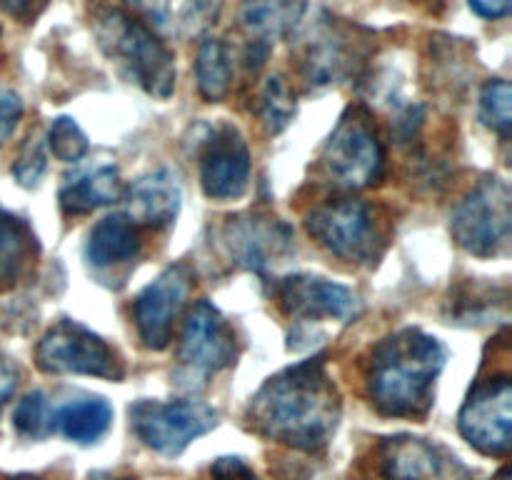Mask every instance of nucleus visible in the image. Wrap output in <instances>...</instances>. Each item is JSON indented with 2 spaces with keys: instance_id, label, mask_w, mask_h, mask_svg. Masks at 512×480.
<instances>
[{
  "instance_id": "nucleus-1",
  "label": "nucleus",
  "mask_w": 512,
  "mask_h": 480,
  "mask_svg": "<svg viewBox=\"0 0 512 480\" xmlns=\"http://www.w3.org/2000/svg\"><path fill=\"white\" fill-rule=\"evenodd\" d=\"M248 423L263 438L303 453H323L343 415L338 385L323 358L303 360L268 378L250 398Z\"/></svg>"
},
{
  "instance_id": "nucleus-2",
  "label": "nucleus",
  "mask_w": 512,
  "mask_h": 480,
  "mask_svg": "<svg viewBox=\"0 0 512 480\" xmlns=\"http://www.w3.org/2000/svg\"><path fill=\"white\" fill-rule=\"evenodd\" d=\"M445 358L443 343L418 328H403L380 340L365 368L373 408L388 418H423L435 403V380Z\"/></svg>"
},
{
  "instance_id": "nucleus-3",
  "label": "nucleus",
  "mask_w": 512,
  "mask_h": 480,
  "mask_svg": "<svg viewBox=\"0 0 512 480\" xmlns=\"http://www.w3.org/2000/svg\"><path fill=\"white\" fill-rule=\"evenodd\" d=\"M93 33L108 55L135 85L158 100L175 90V55L143 20L118 5H100L93 13Z\"/></svg>"
},
{
  "instance_id": "nucleus-4",
  "label": "nucleus",
  "mask_w": 512,
  "mask_h": 480,
  "mask_svg": "<svg viewBox=\"0 0 512 480\" xmlns=\"http://www.w3.org/2000/svg\"><path fill=\"white\" fill-rule=\"evenodd\" d=\"M310 238L345 263L373 265L388 245V223L378 205L338 198L318 205L305 218Z\"/></svg>"
},
{
  "instance_id": "nucleus-5",
  "label": "nucleus",
  "mask_w": 512,
  "mask_h": 480,
  "mask_svg": "<svg viewBox=\"0 0 512 480\" xmlns=\"http://www.w3.org/2000/svg\"><path fill=\"white\" fill-rule=\"evenodd\" d=\"M325 175L343 190H365L380 183L385 173V148L373 115L360 105H350L340 115L320 153Z\"/></svg>"
},
{
  "instance_id": "nucleus-6",
  "label": "nucleus",
  "mask_w": 512,
  "mask_h": 480,
  "mask_svg": "<svg viewBox=\"0 0 512 480\" xmlns=\"http://www.w3.org/2000/svg\"><path fill=\"white\" fill-rule=\"evenodd\" d=\"M455 243L478 258H495L510 248L512 193L500 178H483L453 210Z\"/></svg>"
},
{
  "instance_id": "nucleus-7",
  "label": "nucleus",
  "mask_w": 512,
  "mask_h": 480,
  "mask_svg": "<svg viewBox=\"0 0 512 480\" xmlns=\"http://www.w3.org/2000/svg\"><path fill=\"white\" fill-rule=\"evenodd\" d=\"M35 365L53 375H93L103 380H123L125 365L118 350L98 333L75 320H58L40 338L35 348Z\"/></svg>"
},
{
  "instance_id": "nucleus-8",
  "label": "nucleus",
  "mask_w": 512,
  "mask_h": 480,
  "mask_svg": "<svg viewBox=\"0 0 512 480\" xmlns=\"http://www.w3.org/2000/svg\"><path fill=\"white\" fill-rule=\"evenodd\" d=\"M130 428L160 455H180L193 440L218 425V410L203 400H138L130 405Z\"/></svg>"
},
{
  "instance_id": "nucleus-9",
  "label": "nucleus",
  "mask_w": 512,
  "mask_h": 480,
  "mask_svg": "<svg viewBox=\"0 0 512 480\" xmlns=\"http://www.w3.org/2000/svg\"><path fill=\"white\" fill-rule=\"evenodd\" d=\"M460 435L483 455L505 458L512 448V383L508 375L478 380L458 415Z\"/></svg>"
},
{
  "instance_id": "nucleus-10",
  "label": "nucleus",
  "mask_w": 512,
  "mask_h": 480,
  "mask_svg": "<svg viewBox=\"0 0 512 480\" xmlns=\"http://www.w3.org/2000/svg\"><path fill=\"white\" fill-rule=\"evenodd\" d=\"M238 358V340L233 325L210 300H198L185 315L180 330L178 360L188 378H210L230 368Z\"/></svg>"
},
{
  "instance_id": "nucleus-11",
  "label": "nucleus",
  "mask_w": 512,
  "mask_h": 480,
  "mask_svg": "<svg viewBox=\"0 0 512 480\" xmlns=\"http://www.w3.org/2000/svg\"><path fill=\"white\" fill-rule=\"evenodd\" d=\"M375 458L380 480H473V470L453 450L418 435L383 438Z\"/></svg>"
},
{
  "instance_id": "nucleus-12",
  "label": "nucleus",
  "mask_w": 512,
  "mask_h": 480,
  "mask_svg": "<svg viewBox=\"0 0 512 480\" xmlns=\"http://www.w3.org/2000/svg\"><path fill=\"white\" fill-rule=\"evenodd\" d=\"M358 25L323 18L308 30L300 48L298 68L310 85L340 83L365 58V38Z\"/></svg>"
},
{
  "instance_id": "nucleus-13",
  "label": "nucleus",
  "mask_w": 512,
  "mask_h": 480,
  "mask_svg": "<svg viewBox=\"0 0 512 480\" xmlns=\"http://www.w3.org/2000/svg\"><path fill=\"white\" fill-rule=\"evenodd\" d=\"M193 268L185 263L168 265L150 280L133 300V320L140 343L148 350H165L173 335L175 318L193 290Z\"/></svg>"
},
{
  "instance_id": "nucleus-14",
  "label": "nucleus",
  "mask_w": 512,
  "mask_h": 480,
  "mask_svg": "<svg viewBox=\"0 0 512 480\" xmlns=\"http://www.w3.org/2000/svg\"><path fill=\"white\" fill-rule=\"evenodd\" d=\"M220 240L238 268L255 273L283 263L285 255L293 250V230L268 213H243L228 218L220 230Z\"/></svg>"
},
{
  "instance_id": "nucleus-15",
  "label": "nucleus",
  "mask_w": 512,
  "mask_h": 480,
  "mask_svg": "<svg viewBox=\"0 0 512 480\" xmlns=\"http://www.w3.org/2000/svg\"><path fill=\"white\" fill-rule=\"evenodd\" d=\"M275 303L293 320H340L350 323L360 313V298L345 285L315 275L280 278L273 288Z\"/></svg>"
},
{
  "instance_id": "nucleus-16",
  "label": "nucleus",
  "mask_w": 512,
  "mask_h": 480,
  "mask_svg": "<svg viewBox=\"0 0 512 480\" xmlns=\"http://www.w3.org/2000/svg\"><path fill=\"white\" fill-rule=\"evenodd\" d=\"M250 150L235 125L223 123L208 135L200 155V185L210 200H235L248 190Z\"/></svg>"
},
{
  "instance_id": "nucleus-17",
  "label": "nucleus",
  "mask_w": 512,
  "mask_h": 480,
  "mask_svg": "<svg viewBox=\"0 0 512 480\" xmlns=\"http://www.w3.org/2000/svg\"><path fill=\"white\" fill-rule=\"evenodd\" d=\"M305 0H245L240 5L238 23L248 38V68L258 70L268 58L275 40L293 35L303 20Z\"/></svg>"
},
{
  "instance_id": "nucleus-18",
  "label": "nucleus",
  "mask_w": 512,
  "mask_h": 480,
  "mask_svg": "<svg viewBox=\"0 0 512 480\" xmlns=\"http://www.w3.org/2000/svg\"><path fill=\"white\" fill-rule=\"evenodd\" d=\"M123 198L128 200L130 218L135 223L160 230L175 223L183 195H180V185L170 170H155V173L135 180Z\"/></svg>"
},
{
  "instance_id": "nucleus-19",
  "label": "nucleus",
  "mask_w": 512,
  "mask_h": 480,
  "mask_svg": "<svg viewBox=\"0 0 512 480\" xmlns=\"http://www.w3.org/2000/svg\"><path fill=\"white\" fill-rule=\"evenodd\" d=\"M125 188L120 173L115 165H100V168L80 173L75 178H68V183L60 188V210L68 218L88 215L93 210L113 205L123 200Z\"/></svg>"
},
{
  "instance_id": "nucleus-20",
  "label": "nucleus",
  "mask_w": 512,
  "mask_h": 480,
  "mask_svg": "<svg viewBox=\"0 0 512 480\" xmlns=\"http://www.w3.org/2000/svg\"><path fill=\"white\" fill-rule=\"evenodd\" d=\"M143 250L140 225L130 215L115 213L98 220L88 235L85 255L95 268H110V265L130 263Z\"/></svg>"
},
{
  "instance_id": "nucleus-21",
  "label": "nucleus",
  "mask_w": 512,
  "mask_h": 480,
  "mask_svg": "<svg viewBox=\"0 0 512 480\" xmlns=\"http://www.w3.org/2000/svg\"><path fill=\"white\" fill-rule=\"evenodd\" d=\"M38 238L23 218L0 208V293L13 290L33 270Z\"/></svg>"
},
{
  "instance_id": "nucleus-22",
  "label": "nucleus",
  "mask_w": 512,
  "mask_h": 480,
  "mask_svg": "<svg viewBox=\"0 0 512 480\" xmlns=\"http://www.w3.org/2000/svg\"><path fill=\"white\" fill-rule=\"evenodd\" d=\"M110 423H113V408L105 398L70 400L53 413V428L80 445H90L103 438Z\"/></svg>"
},
{
  "instance_id": "nucleus-23",
  "label": "nucleus",
  "mask_w": 512,
  "mask_h": 480,
  "mask_svg": "<svg viewBox=\"0 0 512 480\" xmlns=\"http://www.w3.org/2000/svg\"><path fill=\"white\" fill-rule=\"evenodd\" d=\"M233 53L220 38H205L195 58V78L198 90L208 103H220L233 88Z\"/></svg>"
},
{
  "instance_id": "nucleus-24",
  "label": "nucleus",
  "mask_w": 512,
  "mask_h": 480,
  "mask_svg": "<svg viewBox=\"0 0 512 480\" xmlns=\"http://www.w3.org/2000/svg\"><path fill=\"white\" fill-rule=\"evenodd\" d=\"M260 123L265 125V133L278 135L283 133L295 118V95L290 85L285 83L280 75H270L260 90V103H258Z\"/></svg>"
},
{
  "instance_id": "nucleus-25",
  "label": "nucleus",
  "mask_w": 512,
  "mask_h": 480,
  "mask_svg": "<svg viewBox=\"0 0 512 480\" xmlns=\"http://www.w3.org/2000/svg\"><path fill=\"white\" fill-rule=\"evenodd\" d=\"M480 120L508 138L512 130V88L508 80L493 78L480 90Z\"/></svg>"
},
{
  "instance_id": "nucleus-26",
  "label": "nucleus",
  "mask_w": 512,
  "mask_h": 480,
  "mask_svg": "<svg viewBox=\"0 0 512 480\" xmlns=\"http://www.w3.org/2000/svg\"><path fill=\"white\" fill-rule=\"evenodd\" d=\"M48 148L60 163H75V160L88 153V138H85V133L73 118L60 115L48 130Z\"/></svg>"
},
{
  "instance_id": "nucleus-27",
  "label": "nucleus",
  "mask_w": 512,
  "mask_h": 480,
  "mask_svg": "<svg viewBox=\"0 0 512 480\" xmlns=\"http://www.w3.org/2000/svg\"><path fill=\"white\" fill-rule=\"evenodd\" d=\"M13 425L23 438H43L53 428V415H50L48 400L40 390L25 395L13 413Z\"/></svg>"
},
{
  "instance_id": "nucleus-28",
  "label": "nucleus",
  "mask_w": 512,
  "mask_h": 480,
  "mask_svg": "<svg viewBox=\"0 0 512 480\" xmlns=\"http://www.w3.org/2000/svg\"><path fill=\"white\" fill-rule=\"evenodd\" d=\"M45 168H48V155H45L43 138L38 135H28L25 145L20 148L18 160L13 165V175L23 188H35L43 178Z\"/></svg>"
},
{
  "instance_id": "nucleus-29",
  "label": "nucleus",
  "mask_w": 512,
  "mask_h": 480,
  "mask_svg": "<svg viewBox=\"0 0 512 480\" xmlns=\"http://www.w3.org/2000/svg\"><path fill=\"white\" fill-rule=\"evenodd\" d=\"M220 15V0H188L183 8V28L185 33H203L205 28L215 23V18Z\"/></svg>"
},
{
  "instance_id": "nucleus-30",
  "label": "nucleus",
  "mask_w": 512,
  "mask_h": 480,
  "mask_svg": "<svg viewBox=\"0 0 512 480\" xmlns=\"http://www.w3.org/2000/svg\"><path fill=\"white\" fill-rule=\"evenodd\" d=\"M23 118V100L10 88H0V145L8 143Z\"/></svg>"
},
{
  "instance_id": "nucleus-31",
  "label": "nucleus",
  "mask_w": 512,
  "mask_h": 480,
  "mask_svg": "<svg viewBox=\"0 0 512 480\" xmlns=\"http://www.w3.org/2000/svg\"><path fill=\"white\" fill-rule=\"evenodd\" d=\"M213 480H260L248 463L238 455H223L210 465Z\"/></svg>"
},
{
  "instance_id": "nucleus-32",
  "label": "nucleus",
  "mask_w": 512,
  "mask_h": 480,
  "mask_svg": "<svg viewBox=\"0 0 512 480\" xmlns=\"http://www.w3.org/2000/svg\"><path fill=\"white\" fill-rule=\"evenodd\" d=\"M48 3L50 0H0V8L20 23H35L38 15L48 8Z\"/></svg>"
},
{
  "instance_id": "nucleus-33",
  "label": "nucleus",
  "mask_w": 512,
  "mask_h": 480,
  "mask_svg": "<svg viewBox=\"0 0 512 480\" xmlns=\"http://www.w3.org/2000/svg\"><path fill=\"white\" fill-rule=\"evenodd\" d=\"M128 3L155 25H163L170 18V0H128Z\"/></svg>"
},
{
  "instance_id": "nucleus-34",
  "label": "nucleus",
  "mask_w": 512,
  "mask_h": 480,
  "mask_svg": "<svg viewBox=\"0 0 512 480\" xmlns=\"http://www.w3.org/2000/svg\"><path fill=\"white\" fill-rule=\"evenodd\" d=\"M18 380V368H15L8 358L0 355V410L5 408V403H8V400L13 398L15 390H18Z\"/></svg>"
},
{
  "instance_id": "nucleus-35",
  "label": "nucleus",
  "mask_w": 512,
  "mask_h": 480,
  "mask_svg": "<svg viewBox=\"0 0 512 480\" xmlns=\"http://www.w3.org/2000/svg\"><path fill=\"white\" fill-rule=\"evenodd\" d=\"M475 15L485 20H500L510 13L512 0H468Z\"/></svg>"
},
{
  "instance_id": "nucleus-36",
  "label": "nucleus",
  "mask_w": 512,
  "mask_h": 480,
  "mask_svg": "<svg viewBox=\"0 0 512 480\" xmlns=\"http://www.w3.org/2000/svg\"><path fill=\"white\" fill-rule=\"evenodd\" d=\"M88 480H138L135 475H113V473H93Z\"/></svg>"
},
{
  "instance_id": "nucleus-37",
  "label": "nucleus",
  "mask_w": 512,
  "mask_h": 480,
  "mask_svg": "<svg viewBox=\"0 0 512 480\" xmlns=\"http://www.w3.org/2000/svg\"><path fill=\"white\" fill-rule=\"evenodd\" d=\"M493 480H512V473H510V468H508V465H505V468L503 470H500V473L498 475H495V478Z\"/></svg>"
},
{
  "instance_id": "nucleus-38",
  "label": "nucleus",
  "mask_w": 512,
  "mask_h": 480,
  "mask_svg": "<svg viewBox=\"0 0 512 480\" xmlns=\"http://www.w3.org/2000/svg\"><path fill=\"white\" fill-rule=\"evenodd\" d=\"M10 480H38V478H10Z\"/></svg>"
}]
</instances>
